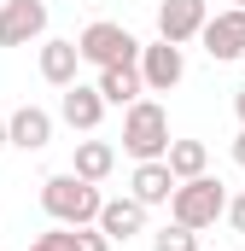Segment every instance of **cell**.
<instances>
[{
	"mask_svg": "<svg viewBox=\"0 0 245 251\" xmlns=\"http://www.w3.org/2000/svg\"><path fill=\"white\" fill-rule=\"evenodd\" d=\"M41 210L64 228H94L105 210V193H99V181H82L76 170H59L41 181Z\"/></svg>",
	"mask_w": 245,
	"mask_h": 251,
	"instance_id": "6da1fadb",
	"label": "cell"
},
{
	"mask_svg": "<svg viewBox=\"0 0 245 251\" xmlns=\"http://www.w3.org/2000/svg\"><path fill=\"white\" fill-rule=\"evenodd\" d=\"M122 152H128L134 164L170 158V111H164L158 100H134V105L122 111Z\"/></svg>",
	"mask_w": 245,
	"mask_h": 251,
	"instance_id": "7a4b0ae2",
	"label": "cell"
},
{
	"mask_svg": "<svg viewBox=\"0 0 245 251\" xmlns=\"http://www.w3.org/2000/svg\"><path fill=\"white\" fill-rule=\"evenodd\" d=\"M170 216L204 234V228H216V216H228V187H222L216 176H193V181H181V187H175Z\"/></svg>",
	"mask_w": 245,
	"mask_h": 251,
	"instance_id": "3957f363",
	"label": "cell"
},
{
	"mask_svg": "<svg viewBox=\"0 0 245 251\" xmlns=\"http://www.w3.org/2000/svg\"><path fill=\"white\" fill-rule=\"evenodd\" d=\"M76 47H82V64H94V70H105V64H140V41L122 29V24H111V18H99V24H88L82 35H76Z\"/></svg>",
	"mask_w": 245,
	"mask_h": 251,
	"instance_id": "277c9868",
	"label": "cell"
},
{
	"mask_svg": "<svg viewBox=\"0 0 245 251\" xmlns=\"http://www.w3.org/2000/svg\"><path fill=\"white\" fill-rule=\"evenodd\" d=\"M47 35V0H6L0 6V47H29Z\"/></svg>",
	"mask_w": 245,
	"mask_h": 251,
	"instance_id": "5b68a950",
	"label": "cell"
},
{
	"mask_svg": "<svg viewBox=\"0 0 245 251\" xmlns=\"http://www.w3.org/2000/svg\"><path fill=\"white\" fill-rule=\"evenodd\" d=\"M204 53L216 64H234V59H245V6H228V12H216L210 24H204Z\"/></svg>",
	"mask_w": 245,
	"mask_h": 251,
	"instance_id": "8992f818",
	"label": "cell"
},
{
	"mask_svg": "<svg viewBox=\"0 0 245 251\" xmlns=\"http://www.w3.org/2000/svg\"><path fill=\"white\" fill-rule=\"evenodd\" d=\"M204 24H210V6H204V0H164V6H158V35L175 41V47L198 41Z\"/></svg>",
	"mask_w": 245,
	"mask_h": 251,
	"instance_id": "52a82bcc",
	"label": "cell"
},
{
	"mask_svg": "<svg viewBox=\"0 0 245 251\" xmlns=\"http://www.w3.org/2000/svg\"><path fill=\"white\" fill-rule=\"evenodd\" d=\"M140 76H146V88H152V94H170V88H175V82L187 76V59H181V47L158 35V41H152V47L140 53Z\"/></svg>",
	"mask_w": 245,
	"mask_h": 251,
	"instance_id": "ba28073f",
	"label": "cell"
},
{
	"mask_svg": "<svg viewBox=\"0 0 245 251\" xmlns=\"http://www.w3.org/2000/svg\"><path fill=\"white\" fill-rule=\"evenodd\" d=\"M175 170H170V158H146V164H134V176H128V193L152 210V204H170L175 199Z\"/></svg>",
	"mask_w": 245,
	"mask_h": 251,
	"instance_id": "9c48e42d",
	"label": "cell"
},
{
	"mask_svg": "<svg viewBox=\"0 0 245 251\" xmlns=\"http://www.w3.org/2000/svg\"><path fill=\"white\" fill-rule=\"evenodd\" d=\"M59 117L76 128V134H94L99 117H105V94H99V88H88V82H70V88H64V100H59Z\"/></svg>",
	"mask_w": 245,
	"mask_h": 251,
	"instance_id": "30bf717a",
	"label": "cell"
},
{
	"mask_svg": "<svg viewBox=\"0 0 245 251\" xmlns=\"http://www.w3.org/2000/svg\"><path fill=\"white\" fill-rule=\"evenodd\" d=\"M94 88L105 94V105H122V111H128V105L146 94V76H140V64H105Z\"/></svg>",
	"mask_w": 245,
	"mask_h": 251,
	"instance_id": "8fae6325",
	"label": "cell"
},
{
	"mask_svg": "<svg viewBox=\"0 0 245 251\" xmlns=\"http://www.w3.org/2000/svg\"><path fill=\"white\" fill-rule=\"evenodd\" d=\"M6 128H12V146H18V152H41V146L53 140V117H47L41 105H18V111L6 117Z\"/></svg>",
	"mask_w": 245,
	"mask_h": 251,
	"instance_id": "7c38bea8",
	"label": "cell"
},
{
	"mask_svg": "<svg viewBox=\"0 0 245 251\" xmlns=\"http://www.w3.org/2000/svg\"><path fill=\"white\" fill-rule=\"evenodd\" d=\"M99 228H105L111 240H134V234H146V204H140L134 193H128V199H105Z\"/></svg>",
	"mask_w": 245,
	"mask_h": 251,
	"instance_id": "4fadbf2b",
	"label": "cell"
},
{
	"mask_svg": "<svg viewBox=\"0 0 245 251\" xmlns=\"http://www.w3.org/2000/svg\"><path fill=\"white\" fill-rule=\"evenodd\" d=\"M76 70H82V47L76 41H41V76L53 88H70Z\"/></svg>",
	"mask_w": 245,
	"mask_h": 251,
	"instance_id": "5bb4252c",
	"label": "cell"
},
{
	"mask_svg": "<svg viewBox=\"0 0 245 251\" xmlns=\"http://www.w3.org/2000/svg\"><path fill=\"white\" fill-rule=\"evenodd\" d=\"M70 170H76L82 181H105V176L117 170V146H111V140H76Z\"/></svg>",
	"mask_w": 245,
	"mask_h": 251,
	"instance_id": "9a60e30c",
	"label": "cell"
},
{
	"mask_svg": "<svg viewBox=\"0 0 245 251\" xmlns=\"http://www.w3.org/2000/svg\"><path fill=\"white\" fill-rule=\"evenodd\" d=\"M170 170H175V181L210 176V146L204 140H170Z\"/></svg>",
	"mask_w": 245,
	"mask_h": 251,
	"instance_id": "2e32d148",
	"label": "cell"
},
{
	"mask_svg": "<svg viewBox=\"0 0 245 251\" xmlns=\"http://www.w3.org/2000/svg\"><path fill=\"white\" fill-rule=\"evenodd\" d=\"M152 251H204V246H198V228H187V222L170 216V228L152 234Z\"/></svg>",
	"mask_w": 245,
	"mask_h": 251,
	"instance_id": "e0dca14e",
	"label": "cell"
},
{
	"mask_svg": "<svg viewBox=\"0 0 245 251\" xmlns=\"http://www.w3.org/2000/svg\"><path fill=\"white\" fill-rule=\"evenodd\" d=\"M111 246H117V240H111L99 222H94V228H70V240H64V251H111Z\"/></svg>",
	"mask_w": 245,
	"mask_h": 251,
	"instance_id": "ac0fdd59",
	"label": "cell"
},
{
	"mask_svg": "<svg viewBox=\"0 0 245 251\" xmlns=\"http://www.w3.org/2000/svg\"><path fill=\"white\" fill-rule=\"evenodd\" d=\"M64 240H70V228H64V222H53L47 234H35V240H29L24 251H64Z\"/></svg>",
	"mask_w": 245,
	"mask_h": 251,
	"instance_id": "d6986e66",
	"label": "cell"
},
{
	"mask_svg": "<svg viewBox=\"0 0 245 251\" xmlns=\"http://www.w3.org/2000/svg\"><path fill=\"white\" fill-rule=\"evenodd\" d=\"M228 228L245 234V193H240V199H228Z\"/></svg>",
	"mask_w": 245,
	"mask_h": 251,
	"instance_id": "ffe728a7",
	"label": "cell"
},
{
	"mask_svg": "<svg viewBox=\"0 0 245 251\" xmlns=\"http://www.w3.org/2000/svg\"><path fill=\"white\" fill-rule=\"evenodd\" d=\"M234 164H240V170H245V128H240V134H234Z\"/></svg>",
	"mask_w": 245,
	"mask_h": 251,
	"instance_id": "44dd1931",
	"label": "cell"
},
{
	"mask_svg": "<svg viewBox=\"0 0 245 251\" xmlns=\"http://www.w3.org/2000/svg\"><path fill=\"white\" fill-rule=\"evenodd\" d=\"M6 146H12V128H6V117H0V152H6Z\"/></svg>",
	"mask_w": 245,
	"mask_h": 251,
	"instance_id": "7402d4cb",
	"label": "cell"
},
{
	"mask_svg": "<svg viewBox=\"0 0 245 251\" xmlns=\"http://www.w3.org/2000/svg\"><path fill=\"white\" fill-rule=\"evenodd\" d=\"M234 111H240V123H245V88H240V94H234Z\"/></svg>",
	"mask_w": 245,
	"mask_h": 251,
	"instance_id": "603a6c76",
	"label": "cell"
},
{
	"mask_svg": "<svg viewBox=\"0 0 245 251\" xmlns=\"http://www.w3.org/2000/svg\"><path fill=\"white\" fill-rule=\"evenodd\" d=\"M234 6H245V0H234Z\"/></svg>",
	"mask_w": 245,
	"mask_h": 251,
	"instance_id": "cb8c5ba5",
	"label": "cell"
}]
</instances>
